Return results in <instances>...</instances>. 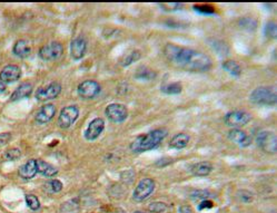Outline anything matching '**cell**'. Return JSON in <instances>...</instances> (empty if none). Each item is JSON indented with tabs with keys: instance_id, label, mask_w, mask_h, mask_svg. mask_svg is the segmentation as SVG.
<instances>
[{
	"instance_id": "cell-37",
	"label": "cell",
	"mask_w": 277,
	"mask_h": 213,
	"mask_svg": "<svg viewBox=\"0 0 277 213\" xmlns=\"http://www.w3.org/2000/svg\"><path fill=\"white\" fill-rule=\"evenodd\" d=\"M215 207V203L213 202V201H210L209 199H207V200H204V201H201L198 204V211H204V210H207V209H211V208H214Z\"/></svg>"
},
{
	"instance_id": "cell-34",
	"label": "cell",
	"mask_w": 277,
	"mask_h": 213,
	"mask_svg": "<svg viewBox=\"0 0 277 213\" xmlns=\"http://www.w3.org/2000/svg\"><path fill=\"white\" fill-rule=\"evenodd\" d=\"M210 196H211V193L209 191H205V190H197V191H195L190 195L191 200L199 201V202H201V201L209 199Z\"/></svg>"
},
{
	"instance_id": "cell-19",
	"label": "cell",
	"mask_w": 277,
	"mask_h": 213,
	"mask_svg": "<svg viewBox=\"0 0 277 213\" xmlns=\"http://www.w3.org/2000/svg\"><path fill=\"white\" fill-rule=\"evenodd\" d=\"M13 53L15 56H17L18 58L25 59L29 55L32 54V47H30L29 43L25 39H19L15 43L13 47Z\"/></svg>"
},
{
	"instance_id": "cell-28",
	"label": "cell",
	"mask_w": 277,
	"mask_h": 213,
	"mask_svg": "<svg viewBox=\"0 0 277 213\" xmlns=\"http://www.w3.org/2000/svg\"><path fill=\"white\" fill-rule=\"evenodd\" d=\"M238 25H240L242 29L247 30V32H253V30H255L257 27V21L252 17H244L240 19Z\"/></svg>"
},
{
	"instance_id": "cell-3",
	"label": "cell",
	"mask_w": 277,
	"mask_h": 213,
	"mask_svg": "<svg viewBox=\"0 0 277 213\" xmlns=\"http://www.w3.org/2000/svg\"><path fill=\"white\" fill-rule=\"evenodd\" d=\"M249 101L255 105L275 106L277 103V96L274 87H257L249 95Z\"/></svg>"
},
{
	"instance_id": "cell-6",
	"label": "cell",
	"mask_w": 277,
	"mask_h": 213,
	"mask_svg": "<svg viewBox=\"0 0 277 213\" xmlns=\"http://www.w3.org/2000/svg\"><path fill=\"white\" fill-rule=\"evenodd\" d=\"M64 53V46L59 41H51L40 47L38 55L44 62H55L58 60Z\"/></svg>"
},
{
	"instance_id": "cell-7",
	"label": "cell",
	"mask_w": 277,
	"mask_h": 213,
	"mask_svg": "<svg viewBox=\"0 0 277 213\" xmlns=\"http://www.w3.org/2000/svg\"><path fill=\"white\" fill-rule=\"evenodd\" d=\"M256 143L261 151L265 153L275 154L277 152V138L272 131H261L256 138Z\"/></svg>"
},
{
	"instance_id": "cell-14",
	"label": "cell",
	"mask_w": 277,
	"mask_h": 213,
	"mask_svg": "<svg viewBox=\"0 0 277 213\" xmlns=\"http://www.w3.org/2000/svg\"><path fill=\"white\" fill-rule=\"evenodd\" d=\"M87 52V40L84 37L79 36L71 40L70 43V56L74 60H80L84 58Z\"/></svg>"
},
{
	"instance_id": "cell-22",
	"label": "cell",
	"mask_w": 277,
	"mask_h": 213,
	"mask_svg": "<svg viewBox=\"0 0 277 213\" xmlns=\"http://www.w3.org/2000/svg\"><path fill=\"white\" fill-rule=\"evenodd\" d=\"M38 173L45 178H53L58 174V169L44 160H37Z\"/></svg>"
},
{
	"instance_id": "cell-5",
	"label": "cell",
	"mask_w": 277,
	"mask_h": 213,
	"mask_svg": "<svg viewBox=\"0 0 277 213\" xmlns=\"http://www.w3.org/2000/svg\"><path fill=\"white\" fill-rule=\"evenodd\" d=\"M80 111L78 106L76 105H68L61 109L60 114L58 116V121L57 124L61 128V130H67V128L71 127L75 124V122L78 120Z\"/></svg>"
},
{
	"instance_id": "cell-27",
	"label": "cell",
	"mask_w": 277,
	"mask_h": 213,
	"mask_svg": "<svg viewBox=\"0 0 277 213\" xmlns=\"http://www.w3.org/2000/svg\"><path fill=\"white\" fill-rule=\"evenodd\" d=\"M141 58V54H140V52H138V51H134V52H130L128 53V54H126L121 59V62H119V64L122 67H128L132 65V64H134L135 62H137V60H139Z\"/></svg>"
},
{
	"instance_id": "cell-30",
	"label": "cell",
	"mask_w": 277,
	"mask_h": 213,
	"mask_svg": "<svg viewBox=\"0 0 277 213\" xmlns=\"http://www.w3.org/2000/svg\"><path fill=\"white\" fill-rule=\"evenodd\" d=\"M264 32H265V36H266L267 38L275 39V38L277 37L276 22L273 21V20L266 22V25H265V28H264Z\"/></svg>"
},
{
	"instance_id": "cell-9",
	"label": "cell",
	"mask_w": 277,
	"mask_h": 213,
	"mask_svg": "<svg viewBox=\"0 0 277 213\" xmlns=\"http://www.w3.org/2000/svg\"><path fill=\"white\" fill-rule=\"evenodd\" d=\"M105 115L115 124L124 123L128 117V108L121 103H113L105 108Z\"/></svg>"
},
{
	"instance_id": "cell-38",
	"label": "cell",
	"mask_w": 277,
	"mask_h": 213,
	"mask_svg": "<svg viewBox=\"0 0 277 213\" xmlns=\"http://www.w3.org/2000/svg\"><path fill=\"white\" fill-rule=\"evenodd\" d=\"M10 140H11V134H10V133H8V132L1 133V134H0V147L7 145Z\"/></svg>"
},
{
	"instance_id": "cell-41",
	"label": "cell",
	"mask_w": 277,
	"mask_h": 213,
	"mask_svg": "<svg viewBox=\"0 0 277 213\" xmlns=\"http://www.w3.org/2000/svg\"><path fill=\"white\" fill-rule=\"evenodd\" d=\"M134 213H145V212H143V211H135Z\"/></svg>"
},
{
	"instance_id": "cell-10",
	"label": "cell",
	"mask_w": 277,
	"mask_h": 213,
	"mask_svg": "<svg viewBox=\"0 0 277 213\" xmlns=\"http://www.w3.org/2000/svg\"><path fill=\"white\" fill-rule=\"evenodd\" d=\"M63 87L58 82L49 83L47 85L41 86L36 90V98L39 102H48L55 100L60 95Z\"/></svg>"
},
{
	"instance_id": "cell-35",
	"label": "cell",
	"mask_w": 277,
	"mask_h": 213,
	"mask_svg": "<svg viewBox=\"0 0 277 213\" xmlns=\"http://www.w3.org/2000/svg\"><path fill=\"white\" fill-rule=\"evenodd\" d=\"M182 3L179 2H161L159 3V7L163 10L165 11H169V13H172V11H176V10H179L182 8Z\"/></svg>"
},
{
	"instance_id": "cell-25",
	"label": "cell",
	"mask_w": 277,
	"mask_h": 213,
	"mask_svg": "<svg viewBox=\"0 0 277 213\" xmlns=\"http://www.w3.org/2000/svg\"><path fill=\"white\" fill-rule=\"evenodd\" d=\"M42 188L49 195H53V193H59L64 188V184L63 182L57 180V178H52V180H49L44 183Z\"/></svg>"
},
{
	"instance_id": "cell-40",
	"label": "cell",
	"mask_w": 277,
	"mask_h": 213,
	"mask_svg": "<svg viewBox=\"0 0 277 213\" xmlns=\"http://www.w3.org/2000/svg\"><path fill=\"white\" fill-rule=\"evenodd\" d=\"M5 92H6V84L0 82V95L3 94Z\"/></svg>"
},
{
	"instance_id": "cell-16",
	"label": "cell",
	"mask_w": 277,
	"mask_h": 213,
	"mask_svg": "<svg viewBox=\"0 0 277 213\" xmlns=\"http://www.w3.org/2000/svg\"><path fill=\"white\" fill-rule=\"evenodd\" d=\"M21 77V70L17 65H7L0 71V82L11 84L17 82Z\"/></svg>"
},
{
	"instance_id": "cell-31",
	"label": "cell",
	"mask_w": 277,
	"mask_h": 213,
	"mask_svg": "<svg viewBox=\"0 0 277 213\" xmlns=\"http://www.w3.org/2000/svg\"><path fill=\"white\" fill-rule=\"evenodd\" d=\"M21 158V151L17 147H11L3 153V159L7 161H16Z\"/></svg>"
},
{
	"instance_id": "cell-32",
	"label": "cell",
	"mask_w": 277,
	"mask_h": 213,
	"mask_svg": "<svg viewBox=\"0 0 277 213\" xmlns=\"http://www.w3.org/2000/svg\"><path fill=\"white\" fill-rule=\"evenodd\" d=\"M148 209L149 211L153 212V213H165L168 211L169 207L164 202H152L151 204L148 205Z\"/></svg>"
},
{
	"instance_id": "cell-11",
	"label": "cell",
	"mask_w": 277,
	"mask_h": 213,
	"mask_svg": "<svg viewBox=\"0 0 277 213\" xmlns=\"http://www.w3.org/2000/svg\"><path fill=\"white\" fill-rule=\"evenodd\" d=\"M102 86L101 84L92 79H87L80 83L77 87V93L83 100H92V98L97 97L101 94Z\"/></svg>"
},
{
	"instance_id": "cell-20",
	"label": "cell",
	"mask_w": 277,
	"mask_h": 213,
	"mask_svg": "<svg viewBox=\"0 0 277 213\" xmlns=\"http://www.w3.org/2000/svg\"><path fill=\"white\" fill-rule=\"evenodd\" d=\"M213 170H214L213 164L207 161L196 163V164L191 166V169H190L191 174L198 178H204V177L209 176V174L213 172Z\"/></svg>"
},
{
	"instance_id": "cell-13",
	"label": "cell",
	"mask_w": 277,
	"mask_h": 213,
	"mask_svg": "<svg viewBox=\"0 0 277 213\" xmlns=\"http://www.w3.org/2000/svg\"><path fill=\"white\" fill-rule=\"evenodd\" d=\"M56 114V106L52 103L42 105L35 115V122L38 125H45L51 122Z\"/></svg>"
},
{
	"instance_id": "cell-26",
	"label": "cell",
	"mask_w": 277,
	"mask_h": 213,
	"mask_svg": "<svg viewBox=\"0 0 277 213\" xmlns=\"http://www.w3.org/2000/svg\"><path fill=\"white\" fill-rule=\"evenodd\" d=\"M160 90L166 95H178L183 92V85L179 82L166 84L160 87Z\"/></svg>"
},
{
	"instance_id": "cell-12",
	"label": "cell",
	"mask_w": 277,
	"mask_h": 213,
	"mask_svg": "<svg viewBox=\"0 0 277 213\" xmlns=\"http://www.w3.org/2000/svg\"><path fill=\"white\" fill-rule=\"evenodd\" d=\"M104 130H105V121L102 117H96L88 124L86 131L84 133V138L89 142H94L102 135Z\"/></svg>"
},
{
	"instance_id": "cell-36",
	"label": "cell",
	"mask_w": 277,
	"mask_h": 213,
	"mask_svg": "<svg viewBox=\"0 0 277 213\" xmlns=\"http://www.w3.org/2000/svg\"><path fill=\"white\" fill-rule=\"evenodd\" d=\"M194 9L195 11H197V13L202 15H207V16L215 14L213 7H208V6H194Z\"/></svg>"
},
{
	"instance_id": "cell-2",
	"label": "cell",
	"mask_w": 277,
	"mask_h": 213,
	"mask_svg": "<svg viewBox=\"0 0 277 213\" xmlns=\"http://www.w3.org/2000/svg\"><path fill=\"white\" fill-rule=\"evenodd\" d=\"M168 131L166 128L160 127L153 130L147 134L138 135L136 139L130 143L129 148L133 153H144V152L152 151L154 148L158 147L161 142L166 139Z\"/></svg>"
},
{
	"instance_id": "cell-15",
	"label": "cell",
	"mask_w": 277,
	"mask_h": 213,
	"mask_svg": "<svg viewBox=\"0 0 277 213\" xmlns=\"http://www.w3.org/2000/svg\"><path fill=\"white\" fill-rule=\"evenodd\" d=\"M227 136H228L229 141H232L234 144L241 147H248L253 142L252 136H249L247 133L241 130V128H232Z\"/></svg>"
},
{
	"instance_id": "cell-8",
	"label": "cell",
	"mask_w": 277,
	"mask_h": 213,
	"mask_svg": "<svg viewBox=\"0 0 277 213\" xmlns=\"http://www.w3.org/2000/svg\"><path fill=\"white\" fill-rule=\"evenodd\" d=\"M251 121L252 114L246 111H241V109L228 112L224 116V123L227 126L233 128H240L242 126H245V125H247Z\"/></svg>"
},
{
	"instance_id": "cell-29",
	"label": "cell",
	"mask_w": 277,
	"mask_h": 213,
	"mask_svg": "<svg viewBox=\"0 0 277 213\" xmlns=\"http://www.w3.org/2000/svg\"><path fill=\"white\" fill-rule=\"evenodd\" d=\"M25 201L27 207H28L32 211H38L40 209V201L36 195H26Z\"/></svg>"
},
{
	"instance_id": "cell-33",
	"label": "cell",
	"mask_w": 277,
	"mask_h": 213,
	"mask_svg": "<svg viewBox=\"0 0 277 213\" xmlns=\"http://www.w3.org/2000/svg\"><path fill=\"white\" fill-rule=\"evenodd\" d=\"M237 196L241 202H243L245 204L252 203L254 200V195L251 191H248V190H240V191L237 192Z\"/></svg>"
},
{
	"instance_id": "cell-23",
	"label": "cell",
	"mask_w": 277,
	"mask_h": 213,
	"mask_svg": "<svg viewBox=\"0 0 277 213\" xmlns=\"http://www.w3.org/2000/svg\"><path fill=\"white\" fill-rule=\"evenodd\" d=\"M222 67H223V70L226 71L227 73L230 74L232 76H234V77H240L242 74V67L240 64L236 62V60H233V59L225 60V62L222 64Z\"/></svg>"
},
{
	"instance_id": "cell-21",
	"label": "cell",
	"mask_w": 277,
	"mask_h": 213,
	"mask_svg": "<svg viewBox=\"0 0 277 213\" xmlns=\"http://www.w3.org/2000/svg\"><path fill=\"white\" fill-rule=\"evenodd\" d=\"M190 142V136L187 133H178L174 135L172 140L169 141V147L175 148V150H182L186 147Z\"/></svg>"
},
{
	"instance_id": "cell-1",
	"label": "cell",
	"mask_w": 277,
	"mask_h": 213,
	"mask_svg": "<svg viewBox=\"0 0 277 213\" xmlns=\"http://www.w3.org/2000/svg\"><path fill=\"white\" fill-rule=\"evenodd\" d=\"M164 54L172 64L188 71H207L213 67L208 55L191 48L167 44L164 48Z\"/></svg>"
},
{
	"instance_id": "cell-39",
	"label": "cell",
	"mask_w": 277,
	"mask_h": 213,
	"mask_svg": "<svg viewBox=\"0 0 277 213\" xmlns=\"http://www.w3.org/2000/svg\"><path fill=\"white\" fill-rule=\"evenodd\" d=\"M178 213H194V210L190 205L183 204L178 208Z\"/></svg>"
},
{
	"instance_id": "cell-18",
	"label": "cell",
	"mask_w": 277,
	"mask_h": 213,
	"mask_svg": "<svg viewBox=\"0 0 277 213\" xmlns=\"http://www.w3.org/2000/svg\"><path fill=\"white\" fill-rule=\"evenodd\" d=\"M34 92V85L32 83L26 82L19 85L16 89L14 90L10 96V102H17L24 98H28Z\"/></svg>"
},
{
	"instance_id": "cell-17",
	"label": "cell",
	"mask_w": 277,
	"mask_h": 213,
	"mask_svg": "<svg viewBox=\"0 0 277 213\" xmlns=\"http://www.w3.org/2000/svg\"><path fill=\"white\" fill-rule=\"evenodd\" d=\"M19 177L24 180H32L38 174L37 160L30 159L18 169Z\"/></svg>"
},
{
	"instance_id": "cell-24",
	"label": "cell",
	"mask_w": 277,
	"mask_h": 213,
	"mask_svg": "<svg viewBox=\"0 0 277 213\" xmlns=\"http://www.w3.org/2000/svg\"><path fill=\"white\" fill-rule=\"evenodd\" d=\"M156 71L151 70V68L147 67H140L138 68L136 73H135L134 77L138 79V81H153V79L156 78Z\"/></svg>"
},
{
	"instance_id": "cell-4",
	"label": "cell",
	"mask_w": 277,
	"mask_h": 213,
	"mask_svg": "<svg viewBox=\"0 0 277 213\" xmlns=\"http://www.w3.org/2000/svg\"><path fill=\"white\" fill-rule=\"evenodd\" d=\"M156 183L151 178H144L138 182L133 192V199L136 202H144L148 200L155 191Z\"/></svg>"
}]
</instances>
